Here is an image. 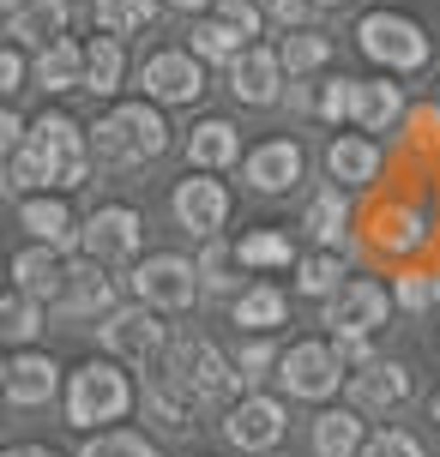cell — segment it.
<instances>
[{
    "mask_svg": "<svg viewBox=\"0 0 440 457\" xmlns=\"http://www.w3.org/2000/svg\"><path fill=\"white\" fill-rule=\"evenodd\" d=\"M85 175H91V133L72 114H37L30 138H24L19 151H6V193L13 199H24L30 187L72 193Z\"/></svg>",
    "mask_w": 440,
    "mask_h": 457,
    "instance_id": "1",
    "label": "cell"
},
{
    "mask_svg": "<svg viewBox=\"0 0 440 457\" xmlns=\"http://www.w3.org/2000/svg\"><path fill=\"white\" fill-rule=\"evenodd\" d=\"M169 151V120H163L157 103H121L91 127V157L115 162V169H133V162H151Z\"/></svg>",
    "mask_w": 440,
    "mask_h": 457,
    "instance_id": "2",
    "label": "cell"
},
{
    "mask_svg": "<svg viewBox=\"0 0 440 457\" xmlns=\"http://www.w3.org/2000/svg\"><path fill=\"white\" fill-rule=\"evenodd\" d=\"M133 410V379H127V361L103 355V361H79L67 373V421L72 428H109Z\"/></svg>",
    "mask_w": 440,
    "mask_h": 457,
    "instance_id": "3",
    "label": "cell"
},
{
    "mask_svg": "<svg viewBox=\"0 0 440 457\" xmlns=\"http://www.w3.org/2000/svg\"><path fill=\"white\" fill-rule=\"evenodd\" d=\"M356 48L386 72H417V67H428V54H435L428 30H422L417 19H404V12H368V19L356 24Z\"/></svg>",
    "mask_w": 440,
    "mask_h": 457,
    "instance_id": "4",
    "label": "cell"
},
{
    "mask_svg": "<svg viewBox=\"0 0 440 457\" xmlns=\"http://www.w3.org/2000/svg\"><path fill=\"white\" fill-rule=\"evenodd\" d=\"M169 373L182 379L193 397H199V410H211V403H230L235 386H241V373H235V361L217 349L211 337H182L169 343Z\"/></svg>",
    "mask_w": 440,
    "mask_h": 457,
    "instance_id": "5",
    "label": "cell"
},
{
    "mask_svg": "<svg viewBox=\"0 0 440 457\" xmlns=\"http://www.w3.org/2000/svg\"><path fill=\"white\" fill-rule=\"evenodd\" d=\"M133 295L157 313H187L193 301L206 295V277H199V259H182V253H151L133 265Z\"/></svg>",
    "mask_w": 440,
    "mask_h": 457,
    "instance_id": "6",
    "label": "cell"
},
{
    "mask_svg": "<svg viewBox=\"0 0 440 457\" xmlns=\"http://www.w3.org/2000/svg\"><path fill=\"white\" fill-rule=\"evenodd\" d=\"M278 386L290 391V397H308V403H326L338 386H350V367L338 361V349L320 337L308 343H290L278 361Z\"/></svg>",
    "mask_w": 440,
    "mask_h": 457,
    "instance_id": "7",
    "label": "cell"
},
{
    "mask_svg": "<svg viewBox=\"0 0 440 457\" xmlns=\"http://www.w3.org/2000/svg\"><path fill=\"white\" fill-rule=\"evenodd\" d=\"M103 349L115 355V361H127V367H151V361H163L169 355V331H163V320H157V307H115L109 320H103Z\"/></svg>",
    "mask_w": 440,
    "mask_h": 457,
    "instance_id": "8",
    "label": "cell"
},
{
    "mask_svg": "<svg viewBox=\"0 0 440 457\" xmlns=\"http://www.w3.org/2000/svg\"><path fill=\"white\" fill-rule=\"evenodd\" d=\"M140 241H145V217L133 205H97L79 223V253L91 265H121V259L140 253Z\"/></svg>",
    "mask_w": 440,
    "mask_h": 457,
    "instance_id": "9",
    "label": "cell"
},
{
    "mask_svg": "<svg viewBox=\"0 0 440 457\" xmlns=\"http://www.w3.org/2000/svg\"><path fill=\"white\" fill-rule=\"evenodd\" d=\"M169 217H175V228H187L193 241H211L217 228L230 223V187L217 181L211 169H199V175L175 181V193H169Z\"/></svg>",
    "mask_w": 440,
    "mask_h": 457,
    "instance_id": "10",
    "label": "cell"
},
{
    "mask_svg": "<svg viewBox=\"0 0 440 457\" xmlns=\"http://www.w3.org/2000/svg\"><path fill=\"white\" fill-rule=\"evenodd\" d=\"M393 313V295L374 283V277H350L338 295L326 301V325H332V337H374L380 325Z\"/></svg>",
    "mask_w": 440,
    "mask_h": 457,
    "instance_id": "11",
    "label": "cell"
},
{
    "mask_svg": "<svg viewBox=\"0 0 440 457\" xmlns=\"http://www.w3.org/2000/svg\"><path fill=\"white\" fill-rule=\"evenodd\" d=\"M140 85H145V96H151L157 109L199 103V96H206V67H199V54H193V48H163V54L145 61Z\"/></svg>",
    "mask_w": 440,
    "mask_h": 457,
    "instance_id": "12",
    "label": "cell"
},
{
    "mask_svg": "<svg viewBox=\"0 0 440 457\" xmlns=\"http://www.w3.org/2000/svg\"><path fill=\"white\" fill-rule=\"evenodd\" d=\"M283 428H290V415H283V397H272V391H248L224 415V439L235 452H272L283 439Z\"/></svg>",
    "mask_w": 440,
    "mask_h": 457,
    "instance_id": "13",
    "label": "cell"
},
{
    "mask_svg": "<svg viewBox=\"0 0 440 457\" xmlns=\"http://www.w3.org/2000/svg\"><path fill=\"white\" fill-rule=\"evenodd\" d=\"M283 54L278 48H241V54H235L230 61V96L235 103H248V109H272V103H278L283 96Z\"/></svg>",
    "mask_w": 440,
    "mask_h": 457,
    "instance_id": "14",
    "label": "cell"
},
{
    "mask_svg": "<svg viewBox=\"0 0 440 457\" xmlns=\"http://www.w3.org/2000/svg\"><path fill=\"white\" fill-rule=\"evenodd\" d=\"M0 386H6V403L13 410H37V403H48L61 391V367L43 349H13L6 367H0Z\"/></svg>",
    "mask_w": 440,
    "mask_h": 457,
    "instance_id": "15",
    "label": "cell"
},
{
    "mask_svg": "<svg viewBox=\"0 0 440 457\" xmlns=\"http://www.w3.org/2000/svg\"><path fill=\"white\" fill-rule=\"evenodd\" d=\"M301 169H308V151H301L296 138H266V145H254L241 157V181L254 187V193H290L301 181Z\"/></svg>",
    "mask_w": 440,
    "mask_h": 457,
    "instance_id": "16",
    "label": "cell"
},
{
    "mask_svg": "<svg viewBox=\"0 0 440 457\" xmlns=\"http://www.w3.org/2000/svg\"><path fill=\"white\" fill-rule=\"evenodd\" d=\"M410 403V367L404 361H374L362 373H350V410L362 415H393Z\"/></svg>",
    "mask_w": 440,
    "mask_h": 457,
    "instance_id": "17",
    "label": "cell"
},
{
    "mask_svg": "<svg viewBox=\"0 0 440 457\" xmlns=\"http://www.w3.org/2000/svg\"><path fill=\"white\" fill-rule=\"evenodd\" d=\"M6 12V43L19 48H48L67 30V0H0Z\"/></svg>",
    "mask_w": 440,
    "mask_h": 457,
    "instance_id": "18",
    "label": "cell"
},
{
    "mask_svg": "<svg viewBox=\"0 0 440 457\" xmlns=\"http://www.w3.org/2000/svg\"><path fill=\"white\" fill-rule=\"evenodd\" d=\"M380 175V145L368 133H332L326 138V181L356 193V187H368Z\"/></svg>",
    "mask_w": 440,
    "mask_h": 457,
    "instance_id": "19",
    "label": "cell"
},
{
    "mask_svg": "<svg viewBox=\"0 0 440 457\" xmlns=\"http://www.w3.org/2000/svg\"><path fill=\"white\" fill-rule=\"evenodd\" d=\"M19 223L30 241H43V247H79V223H72V205L67 193H24L19 199Z\"/></svg>",
    "mask_w": 440,
    "mask_h": 457,
    "instance_id": "20",
    "label": "cell"
},
{
    "mask_svg": "<svg viewBox=\"0 0 440 457\" xmlns=\"http://www.w3.org/2000/svg\"><path fill=\"white\" fill-rule=\"evenodd\" d=\"M115 301H121V289H115V277H109V265H72V283H67V295L55 301V313L61 320H109L115 313Z\"/></svg>",
    "mask_w": 440,
    "mask_h": 457,
    "instance_id": "21",
    "label": "cell"
},
{
    "mask_svg": "<svg viewBox=\"0 0 440 457\" xmlns=\"http://www.w3.org/2000/svg\"><path fill=\"white\" fill-rule=\"evenodd\" d=\"M13 283H19L24 295H37L43 307H55V301L67 295V283H72V265L61 259V247H24L19 259H13Z\"/></svg>",
    "mask_w": 440,
    "mask_h": 457,
    "instance_id": "22",
    "label": "cell"
},
{
    "mask_svg": "<svg viewBox=\"0 0 440 457\" xmlns=\"http://www.w3.org/2000/svg\"><path fill=\"white\" fill-rule=\"evenodd\" d=\"M140 403H145V421H157L163 434H187V428H193V415H199V397H193V391H187L169 367H163L157 379L145 386Z\"/></svg>",
    "mask_w": 440,
    "mask_h": 457,
    "instance_id": "23",
    "label": "cell"
},
{
    "mask_svg": "<svg viewBox=\"0 0 440 457\" xmlns=\"http://www.w3.org/2000/svg\"><path fill=\"white\" fill-rule=\"evenodd\" d=\"M230 313L248 337H272V331L290 320V295H283L278 283H248V289L230 301Z\"/></svg>",
    "mask_w": 440,
    "mask_h": 457,
    "instance_id": "24",
    "label": "cell"
},
{
    "mask_svg": "<svg viewBox=\"0 0 440 457\" xmlns=\"http://www.w3.org/2000/svg\"><path fill=\"white\" fill-rule=\"evenodd\" d=\"M404 120V85L393 79H356V127L362 133H393Z\"/></svg>",
    "mask_w": 440,
    "mask_h": 457,
    "instance_id": "25",
    "label": "cell"
},
{
    "mask_svg": "<svg viewBox=\"0 0 440 457\" xmlns=\"http://www.w3.org/2000/svg\"><path fill=\"white\" fill-rule=\"evenodd\" d=\"M368 428L362 410H320L314 415V457H362Z\"/></svg>",
    "mask_w": 440,
    "mask_h": 457,
    "instance_id": "26",
    "label": "cell"
},
{
    "mask_svg": "<svg viewBox=\"0 0 440 457\" xmlns=\"http://www.w3.org/2000/svg\"><path fill=\"white\" fill-rule=\"evenodd\" d=\"M241 157V133H235L230 120H199L193 133H187V162L193 169H230V162Z\"/></svg>",
    "mask_w": 440,
    "mask_h": 457,
    "instance_id": "27",
    "label": "cell"
},
{
    "mask_svg": "<svg viewBox=\"0 0 440 457\" xmlns=\"http://www.w3.org/2000/svg\"><path fill=\"white\" fill-rule=\"evenodd\" d=\"M121 72H127L121 37L97 30L91 43H85V91H91V96H115V91H121Z\"/></svg>",
    "mask_w": 440,
    "mask_h": 457,
    "instance_id": "28",
    "label": "cell"
},
{
    "mask_svg": "<svg viewBox=\"0 0 440 457\" xmlns=\"http://www.w3.org/2000/svg\"><path fill=\"white\" fill-rule=\"evenodd\" d=\"M37 85L43 91H85V48L79 43H48L43 54H37Z\"/></svg>",
    "mask_w": 440,
    "mask_h": 457,
    "instance_id": "29",
    "label": "cell"
},
{
    "mask_svg": "<svg viewBox=\"0 0 440 457\" xmlns=\"http://www.w3.org/2000/svg\"><path fill=\"white\" fill-rule=\"evenodd\" d=\"M338 277H344V259H338V247H314V253H301V259H296V289H301L308 301H332L338 289H344Z\"/></svg>",
    "mask_w": 440,
    "mask_h": 457,
    "instance_id": "30",
    "label": "cell"
},
{
    "mask_svg": "<svg viewBox=\"0 0 440 457\" xmlns=\"http://www.w3.org/2000/svg\"><path fill=\"white\" fill-rule=\"evenodd\" d=\"M308 235L320 241V247H338L344 241V223H350V205H344V187H326V193H314L308 199Z\"/></svg>",
    "mask_w": 440,
    "mask_h": 457,
    "instance_id": "31",
    "label": "cell"
},
{
    "mask_svg": "<svg viewBox=\"0 0 440 457\" xmlns=\"http://www.w3.org/2000/svg\"><path fill=\"white\" fill-rule=\"evenodd\" d=\"M151 19H157V0H97L91 6V24L109 37H140Z\"/></svg>",
    "mask_w": 440,
    "mask_h": 457,
    "instance_id": "32",
    "label": "cell"
},
{
    "mask_svg": "<svg viewBox=\"0 0 440 457\" xmlns=\"http://www.w3.org/2000/svg\"><path fill=\"white\" fill-rule=\"evenodd\" d=\"M235 253H241V265H254V271H278V265H296L301 259L283 228H254V235L235 241Z\"/></svg>",
    "mask_w": 440,
    "mask_h": 457,
    "instance_id": "33",
    "label": "cell"
},
{
    "mask_svg": "<svg viewBox=\"0 0 440 457\" xmlns=\"http://www.w3.org/2000/svg\"><path fill=\"white\" fill-rule=\"evenodd\" d=\"M37 331H43V301L24 295L19 283H13V289H6V301H0V337L24 349V343L37 337Z\"/></svg>",
    "mask_w": 440,
    "mask_h": 457,
    "instance_id": "34",
    "label": "cell"
},
{
    "mask_svg": "<svg viewBox=\"0 0 440 457\" xmlns=\"http://www.w3.org/2000/svg\"><path fill=\"white\" fill-rule=\"evenodd\" d=\"M241 48H254V43H248L235 24H224L217 12H211V19H193V54H199V61H224V67H230Z\"/></svg>",
    "mask_w": 440,
    "mask_h": 457,
    "instance_id": "35",
    "label": "cell"
},
{
    "mask_svg": "<svg viewBox=\"0 0 440 457\" xmlns=\"http://www.w3.org/2000/svg\"><path fill=\"white\" fill-rule=\"evenodd\" d=\"M374 247H380V253H417L422 247V217L410 205L380 211V223H374Z\"/></svg>",
    "mask_w": 440,
    "mask_h": 457,
    "instance_id": "36",
    "label": "cell"
},
{
    "mask_svg": "<svg viewBox=\"0 0 440 457\" xmlns=\"http://www.w3.org/2000/svg\"><path fill=\"white\" fill-rule=\"evenodd\" d=\"M235 265H241V253H235V241H224V235H211L206 241V253H199V277H206V289L211 295H241V289H235Z\"/></svg>",
    "mask_w": 440,
    "mask_h": 457,
    "instance_id": "37",
    "label": "cell"
},
{
    "mask_svg": "<svg viewBox=\"0 0 440 457\" xmlns=\"http://www.w3.org/2000/svg\"><path fill=\"white\" fill-rule=\"evenodd\" d=\"M278 54H283L290 72H320L332 61V37H320V30H283Z\"/></svg>",
    "mask_w": 440,
    "mask_h": 457,
    "instance_id": "38",
    "label": "cell"
},
{
    "mask_svg": "<svg viewBox=\"0 0 440 457\" xmlns=\"http://www.w3.org/2000/svg\"><path fill=\"white\" fill-rule=\"evenodd\" d=\"M79 457H163V452L145 434H133V428H97Z\"/></svg>",
    "mask_w": 440,
    "mask_h": 457,
    "instance_id": "39",
    "label": "cell"
},
{
    "mask_svg": "<svg viewBox=\"0 0 440 457\" xmlns=\"http://www.w3.org/2000/svg\"><path fill=\"white\" fill-rule=\"evenodd\" d=\"M393 301L404 307V313H428V307H440V277L428 271H404L393 283Z\"/></svg>",
    "mask_w": 440,
    "mask_h": 457,
    "instance_id": "40",
    "label": "cell"
},
{
    "mask_svg": "<svg viewBox=\"0 0 440 457\" xmlns=\"http://www.w3.org/2000/svg\"><path fill=\"white\" fill-rule=\"evenodd\" d=\"M278 361H283V349L272 337H248L241 355H235V373H241V379H266V373L278 379Z\"/></svg>",
    "mask_w": 440,
    "mask_h": 457,
    "instance_id": "41",
    "label": "cell"
},
{
    "mask_svg": "<svg viewBox=\"0 0 440 457\" xmlns=\"http://www.w3.org/2000/svg\"><path fill=\"white\" fill-rule=\"evenodd\" d=\"M314 114H326L332 127H338V120H356V79H326L320 85V109Z\"/></svg>",
    "mask_w": 440,
    "mask_h": 457,
    "instance_id": "42",
    "label": "cell"
},
{
    "mask_svg": "<svg viewBox=\"0 0 440 457\" xmlns=\"http://www.w3.org/2000/svg\"><path fill=\"white\" fill-rule=\"evenodd\" d=\"M217 19L224 24H235L248 43H254L259 30H266V6H254V0H217Z\"/></svg>",
    "mask_w": 440,
    "mask_h": 457,
    "instance_id": "43",
    "label": "cell"
},
{
    "mask_svg": "<svg viewBox=\"0 0 440 457\" xmlns=\"http://www.w3.org/2000/svg\"><path fill=\"white\" fill-rule=\"evenodd\" d=\"M362 457H422V439L404 434V428H386V434H374L362 445Z\"/></svg>",
    "mask_w": 440,
    "mask_h": 457,
    "instance_id": "44",
    "label": "cell"
},
{
    "mask_svg": "<svg viewBox=\"0 0 440 457\" xmlns=\"http://www.w3.org/2000/svg\"><path fill=\"white\" fill-rule=\"evenodd\" d=\"M320 6L314 0H266V19H278L283 30H308V19H314Z\"/></svg>",
    "mask_w": 440,
    "mask_h": 457,
    "instance_id": "45",
    "label": "cell"
},
{
    "mask_svg": "<svg viewBox=\"0 0 440 457\" xmlns=\"http://www.w3.org/2000/svg\"><path fill=\"white\" fill-rule=\"evenodd\" d=\"M0 91H6V96L24 91V48H19V43L0 48Z\"/></svg>",
    "mask_w": 440,
    "mask_h": 457,
    "instance_id": "46",
    "label": "cell"
},
{
    "mask_svg": "<svg viewBox=\"0 0 440 457\" xmlns=\"http://www.w3.org/2000/svg\"><path fill=\"white\" fill-rule=\"evenodd\" d=\"M332 349H338V361H344V367H356V373H362V367H374V361H380V355H374V343H368V337H332Z\"/></svg>",
    "mask_w": 440,
    "mask_h": 457,
    "instance_id": "47",
    "label": "cell"
},
{
    "mask_svg": "<svg viewBox=\"0 0 440 457\" xmlns=\"http://www.w3.org/2000/svg\"><path fill=\"white\" fill-rule=\"evenodd\" d=\"M0 457H61V452H48V445H6Z\"/></svg>",
    "mask_w": 440,
    "mask_h": 457,
    "instance_id": "48",
    "label": "cell"
},
{
    "mask_svg": "<svg viewBox=\"0 0 440 457\" xmlns=\"http://www.w3.org/2000/svg\"><path fill=\"white\" fill-rule=\"evenodd\" d=\"M163 6H175V12H206L211 0H163Z\"/></svg>",
    "mask_w": 440,
    "mask_h": 457,
    "instance_id": "49",
    "label": "cell"
},
{
    "mask_svg": "<svg viewBox=\"0 0 440 457\" xmlns=\"http://www.w3.org/2000/svg\"><path fill=\"white\" fill-rule=\"evenodd\" d=\"M314 6H362V0H314Z\"/></svg>",
    "mask_w": 440,
    "mask_h": 457,
    "instance_id": "50",
    "label": "cell"
},
{
    "mask_svg": "<svg viewBox=\"0 0 440 457\" xmlns=\"http://www.w3.org/2000/svg\"><path fill=\"white\" fill-rule=\"evenodd\" d=\"M428 415H435V421H440V391H435V403H428Z\"/></svg>",
    "mask_w": 440,
    "mask_h": 457,
    "instance_id": "51",
    "label": "cell"
}]
</instances>
